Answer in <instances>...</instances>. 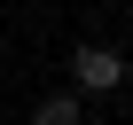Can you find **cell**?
<instances>
[{"label": "cell", "mask_w": 133, "mask_h": 125, "mask_svg": "<svg viewBox=\"0 0 133 125\" xmlns=\"http://www.w3.org/2000/svg\"><path fill=\"white\" fill-rule=\"evenodd\" d=\"M71 78H78V94H110V86L125 78V55H117V47H78V55H71Z\"/></svg>", "instance_id": "cell-1"}, {"label": "cell", "mask_w": 133, "mask_h": 125, "mask_svg": "<svg viewBox=\"0 0 133 125\" xmlns=\"http://www.w3.org/2000/svg\"><path fill=\"white\" fill-rule=\"evenodd\" d=\"M78 117H86V102H78V94H47V102L31 109V125H78Z\"/></svg>", "instance_id": "cell-2"}]
</instances>
